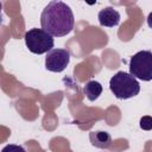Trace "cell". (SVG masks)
<instances>
[{"label":"cell","mask_w":152,"mask_h":152,"mask_svg":"<svg viewBox=\"0 0 152 152\" xmlns=\"http://www.w3.org/2000/svg\"><path fill=\"white\" fill-rule=\"evenodd\" d=\"M40 25L52 37H64L74 28V13L65 2L50 1L40 14Z\"/></svg>","instance_id":"6da1fadb"},{"label":"cell","mask_w":152,"mask_h":152,"mask_svg":"<svg viewBox=\"0 0 152 152\" xmlns=\"http://www.w3.org/2000/svg\"><path fill=\"white\" fill-rule=\"evenodd\" d=\"M109 89L116 99L127 100L139 94L140 84L138 80L131 74L125 71H118L109 80Z\"/></svg>","instance_id":"7a4b0ae2"},{"label":"cell","mask_w":152,"mask_h":152,"mask_svg":"<svg viewBox=\"0 0 152 152\" xmlns=\"http://www.w3.org/2000/svg\"><path fill=\"white\" fill-rule=\"evenodd\" d=\"M25 44L28 51L36 55L48 53L53 49L55 40L51 34L45 32L43 28H31L25 33Z\"/></svg>","instance_id":"3957f363"},{"label":"cell","mask_w":152,"mask_h":152,"mask_svg":"<svg viewBox=\"0 0 152 152\" xmlns=\"http://www.w3.org/2000/svg\"><path fill=\"white\" fill-rule=\"evenodd\" d=\"M129 74L141 81H152V52L148 50L138 51L131 57Z\"/></svg>","instance_id":"277c9868"},{"label":"cell","mask_w":152,"mask_h":152,"mask_svg":"<svg viewBox=\"0 0 152 152\" xmlns=\"http://www.w3.org/2000/svg\"><path fill=\"white\" fill-rule=\"evenodd\" d=\"M70 62V52L66 49H52L46 53L45 68L52 72H62Z\"/></svg>","instance_id":"5b68a950"},{"label":"cell","mask_w":152,"mask_h":152,"mask_svg":"<svg viewBox=\"0 0 152 152\" xmlns=\"http://www.w3.org/2000/svg\"><path fill=\"white\" fill-rule=\"evenodd\" d=\"M97 19L101 26L114 27L120 23V13L113 7H104L99 12Z\"/></svg>","instance_id":"8992f818"},{"label":"cell","mask_w":152,"mask_h":152,"mask_svg":"<svg viewBox=\"0 0 152 152\" xmlns=\"http://www.w3.org/2000/svg\"><path fill=\"white\" fill-rule=\"evenodd\" d=\"M89 139L93 146L99 148H109L112 146V137L106 131H94L89 133Z\"/></svg>","instance_id":"52a82bcc"},{"label":"cell","mask_w":152,"mask_h":152,"mask_svg":"<svg viewBox=\"0 0 152 152\" xmlns=\"http://www.w3.org/2000/svg\"><path fill=\"white\" fill-rule=\"evenodd\" d=\"M83 93L89 101H95L102 94V86L97 81H94V80L88 81L83 87Z\"/></svg>","instance_id":"ba28073f"},{"label":"cell","mask_w":152,"mask_h":152,"mask_svg":"<svg viewBox=\"0 0 152 152\" xmlns=\"http://www.w3.org/2000/svg\"><path fill=\"white\" fill-rule=\"evenodd\" d=\"M139 125H140V128L144 129V131H151L152 129V116L150 115H145L140 119L139 121Z\"/></svg>","instance_id":"9c48e42d"},{"label":"cell","mask_w":152,"mask_h":152,"mask_svg":"<svg viewBox=\"0 0 152 152\" xmlns=\"http://www.w3.org/2000/svg\"><path fill=\"white\" fill-rule=\"evenodd\" d=\"M1 152H26V151H25V148H24L23 146H20V145L8 144V145H6V146L1 150Z\"/></svg>","instance_id":"30bf717a"},{"label":"cell","mask_w":152,"mask_h":152,"mask_svg":"<svg viewBox=\"0 0 152 152\" xmlns=\"http://www.w3.org/2000/svg\"><path fill=\"white\" fill-rule=\"evenodd\" d=\"M147 25H148V27L150 28H152V12L148 14V17H147Z\"/></svg>","instance_id":"8fae6325"}]
</instances>
